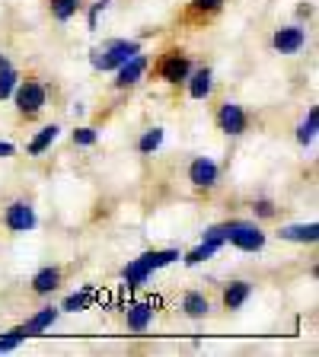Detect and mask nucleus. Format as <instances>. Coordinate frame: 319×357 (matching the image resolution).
Segmentation results:
<instances>
[{"label":"nucleus","mask_w":319,"mask_h":357,"mask_svg":"<svg viewBox=\"0 0 319 357\" xmlns=\"http://www.w3.org/2000/svg\"><path fill=\"white\" fill-rule=\"evenodd\" d=\"M138 52H144V42L141 38H105L103 45L96 48H89V64L93 70L99 74H112V70H119L128 58H134Z\"/></svg>","instance_id":"3"},{"label":"nucleus","mask_w":319,"mask_h":357,"mask_svg":"<svg viewBox=\"0 0 319 357\" xmlns=\"http://www.w3.org/2000/svg\"><path fill=\"white\" fill-rule=\"evenodd\" d=\"M10 156H16V144L0 141V160H10Z\"/></svg>","instance_id":"30"},{"label":"nucleus","mask_w":319,"mask_h":357,"mask_svg":"<svg viewBox=\"0 0 319 357\" xmlns=\"http://www.w3.org/2000/svg\"><path fill=\"white\" fill-rule=\"evenodd\" d=\"M163 141H166V128L154 125V128H147V131H141V137H138L134 150H138V156H154L156 150L163 147Z\"/></svg>","instance_id":"20"},{"label":"nucleus","mask_w":319,"mask_h":357,"mask_svg":"<svg viewBox=\"0 0 319 357\" xmlns=\"http://www.w3.org/2000/svg\"><path fill=\"white\" fill-rule=\"evenodd\" d=\"M214 128L223 134V137H243V134H249V128H253V115H249V109H246L243 102H237V99H221V102L214 105Z\"/></svg>","instance_id":"5"},{"label":"nucleus","mask_w":319,"mask_h":357,"mask_svg":"<svg viewBox=\"0 0 319 357\" xmlns=\"http://www.w3.org/2000/svg\"><path fill=\"white\" fill-rule=\"evenodd\" d=\"M71 144H74V147H80V150L96 147V144H99V131L93 125H77L74 131H71Z\"/></svg>","instance_id":"27"},{"label":"nucleus","mask_w":319,"mask_h":357,"mask_svg":"<svg viewBox=\"0 0 319 357\" xmlns=\"http://www.w3.org/2000/svg\"><path fill=\"white\" fill-rule=\"evenodd\" d=\"M42 3H45V13H48V20L58 22V26L74 22L77 16L87 10V0H42Z\"/></svg>","instance_id":"17"},{"label":"nucleus","mask_w":319,"mask_h":357,"mask_svg":"<svg viewBox=\"0 0 319 357\" xmlns=\"http://www.w3.org/2000/svg\"><path fill=\"white\" fill-rule=\"evenodd\" d=\"M223 230V239H227V245H233V249H239V252H262L268 245V233L259 227V220H239V217H230V220L221 223Z\"/></svg>","instance_id":"4"},{"label":"nucleus","mask_w":319,"mask_h":357,"mask_svg":"<svg viewBox=\"0 0 319 357\" xmlns=\"http://www.w3.org/2000/svg\"><path fill=\"white\" fill-rule=\"evenodd\" d=\"M154 316H156L154 303H147V300H134V303L125 306V312H121V322H125L128 332L144 335L150 326H154Z\"/></svg>","instance_id":"15"},{"label":"nucleus","mask_w":319,"mask_h":357,"mask_svg":"<svg viewBox=\"0 0 319 357\" xmlns=\"http://www.w3.org/2000/svg\"><path fill=\"white\" fill-rule=\"evenodd\" d=\"M147 67H150V54L138 52L134 58H128L119 70H112V74H115L112 89H115V93H131L134 86H141V83L147 80Z\"/></svg>","instance_id":"10"},{"label":"nucleus","mask_w":319,"mask_h":357,"mask_svg":"<svg viewBox=\"0 0 319 357\" xmlns=\"http://www.w3.org/2000/svg\"><path fill=\"white\" fill-rule=\"evenodd\" d=\"M306 42H310V36H306V29L300 26V22H288V26H278L275 32H272V52L275 54H284V58H294V54H300L306 48Z\"/></svg>","instance_id":"11"},{"label":"nucleus","mask_w":319,"mask_h":357,"mask_svg":"<svg viewBox=\"0 0 319 357\" xmlns=\"http://www.w3.org/2000/svg\"><path fill=\"white\" fill-rule=\"evenodd\" d=\"M249 211H253V220H278L281 217V208H278L275 198H253L249 201Z\"/></svg>","instance_id":"25"},{"label":"nucleus","mask_w":319,"mask_h":357,"mask_svg":"<svg viewBox=\"0 0 319 357\" xmlns=\"http://www.w3.org/2000/svg\"><path fill=\"white\" fill-rule=\"evenodd\" d=\"M211 294L205 287H188L182 290V297H179V312L192 322H205L211 316Z\"/></svg>","instance_id":"13"},{"label":"nucleus","mask_w":319,"mask_h":357,"mask_svg":"<svg viewBox=\"0 0 319 357\" xmlns=\"http://www.w3.org/2000/svg\"><path fill=\"white\" fill-rule=\"evenodd\" d=\"M316 131H319V109H316V105H310V109H306V115L300 119V125H297V144H300V147H313Z\"/></svg>","instance_id":"21"},{"label":"nucleus","mask_w":319,"mask_h":357,"mask_svg":"<svg viewBox=\"0 0 319 357\" xmlns=\"http://www.w3.org/2000/svg\"><path fill=\"white\" fill-rule=\"evenodd\" d=\"M186 93L192 102H208L214 93V67L211 64H195L192 74L186 80Z\"/></svg>","instance_id":"14"},{"label":"nucleus","mask_w":319,"mask_h":357,"mask_svg":"<svg viewBox=\"0 0 319 357\" xmlns=\"http://www.w3.org/2000/svg\"><path fill=\"white\" fill-rule=\"evenodd\" d=\"M7 67H13V61H10V54L0 52V70H7Z\"/></svg>","instance_id":"31"},{"label":"nucleus","mask_w":319,"mask_h":357,"mask_svg":"<svg viewBox=\"0 0 319 357\" xmlns=\"http://www.w3.org/2000/svg\"><path fill=\"white\" fill-rule=\"evenodd\" d=\"M13 105H16V121L20 125H36L48 109V80L36 70H26L13 89Z\"/></svg>","instance_id":"1"},{"label":"nucleus","mask_w":319,"mask_h":357,"mask_svg":"<svg viewBox=\"0 0 319 357\" xmlns=\"http://www.w3.org/2000/svg\"><path fill=\"white\" fill-rule=\"evenodd\" d=\"M67 275H71V268L67 265H45V268H38L36 275L29 278V294L36 300H48L52 294H58L61 287L67 284Z\"/></svg>","instance_id":"9"},{"label":"nucleus","mask_w":319,"mask_h":357,"mask_svg":"<svg viewBox=\"0 0 319 357\" xmlns=\"http://www.w3.org/2000/svg\"><path fill=\"white\" fill-rule=\"evenodd\" d=\"M0 227H3L7 233H13V236H22V233L36 230V227H38V214H36L32 198L20 195V198L7 201V204H3V211H0Z\"/></svg>","instance_id":"6"},{"label":"nucleus","mask_w":319,"mask_h":357,"mask_svg":"<svg viewBox=\"0 0 319 357\" xmlns=\"http://www.w3.org/2000/svg\"><path fill=\"white\" fill-rule=\"evenodd\" d=\"M192 67H195V61H192V54H188V48H182V45H166L156 58H150L147 74L154 77L156 83H163V86L179 89V86H186Z\"/></svg>","instance_id":"2"},{"label":"nucleus","mask_w":319,"mask_h":357,"mask_svg":"<svg viewBox=\"0 0 319 357\" xmlns=\"http://www.w3.org/2000/svg\"><path fill=\"white\" fill-rule=\"evenodd\" d=\"M253 281L249 278H230L221 284V310L223 312H239L249 300H253Z\"/></svg>","instance_id":"12"},{"label":"nucleus","mask_w":319,"mask_h":357,"mask_svg":"<svg viewBox=\"0 0 319 357\" xmlns=\"http://www.w3.org/2000/svg\"><path fill=\"white\" fill-rule=\"evenodd\" d=\"M221 252V245H214V243H208V239H201L195 249H188V252H182V261H186L188 268H195V265H201V261H208V259H214V255Z\"/></svg>","instance_id":"26"},{"label":"nucleus","mask_w":319,"mask_h":357,"mask_svg":"<svg viewBox=\"0 0 319 357\" xmlns=\"http://www.w3.org/2000/svg\"><path fill=\"white\" fill-rule=\"evenodd\" d=\"M275 236L281 243H294V245H316L319 243V223L310 220V223H284L278 227Z\"/></svg>","instance_id":"16"},{"label":"nucleus","mask_w":319,"mask_h":357,"mask_svg":"<svg viewBox=\"0 0 319 357\" xmlns=\"http://www.w3.org/2000/svg\"><path fill=\"white\" fill-rule=\"evenodd\" d=\"M93 300H96V290L80 287V290H74V294H67V297L61 300V312H83V310L93 306Z\"/></svg>","instance_id":"24"},{"label":"nucleus","mask_w":319,"mask_h":357,"mask_svg":"<svg viewBox=\"0 0 319 357\" xmlns=\"http://www.w3.org/2000/svg\"><path fill=\"white\" fill-rule=\"evenodd\" d=\"M58 137H61V125H58V121H52V125H42V128H38V131L29 137V144H26V156L38 160V156H42L45 150L52 147Z\"/></svg>","instance_id":"19"},{"label":"nucleus","mask_w":319,"mask_h":357,"mask_svg":"<svg viewBox=\"0 0 319 357\" xmlns=\"http://www.w3.org/2000/svg\"><path fill=\"white\" fill-rule=\"evenodd\" d=\"M109 3H112V0H93V3H89V10H87V29L89 32L99 29V16L109 10Z\"/></svg>","instance_id":"29"},{"label":"nucleus","mask_w":319,"mask_h":357,"mask_svg":"<svg viewBox=\"0 0 319 357\" xmlns=\"http://www.w3.org/2000/svg\"><path fill=\"white\" fill-rule=\"evenodd\" d=\"M22 70H16V67H7V70H0V102H7L10 96H13L16 83H20Z\"/></svg>","instance_id":"28"},{"label":"nucleus","mask_w":319,"mask_h":357,"mask_svg":"<svg viewBox=\"0 0 319 357\" xmlns=\"http://www.w3.org/2000/svg\"><path fill=\"white\" fill-rule=\"evenodd\" d=\"M186 182L192 185V192L208 198V195L217 192V185H221V166H217L211 156H192L186 166Z\"/></svg>","instance_id":"7"},{"label":"nucleus","mask_w":319,"mask_h":357,"mask_svg":"<svg viewBox=\"0 0 319 357\" xmlns=\"http://www.w3.org/2000/svg\"><path fill=\"white\" fill-rule=\"evenodd\" d=\"M138 259H141L150 271H160V268H166V265L182 259V252H179V249H147V252H141Z\"/></svg>","instance_id":"23"},{"label":"nucleus","mask_w":319,"mask_h":357,"mask_svg":"<svg viewBox=\"0 0 319 357\" xmlns=\"http://www.w3.org/2000/svg\"><path fill=\"white\" fill-rule=\"evenodd\" d=\"M58 319H61V306H42V310H36L29 319L22 322L26 338H38V335H45Z\"/></svg>","instance_id":"18"},{"label":"nucleus","mask_w":319,"mask_h":357,"mask_svg":"<svg viewBox=\"0 0 319 357\" xmlns=\"http://www.w3.org/2000/svg\"><path fill=\"white\" fill-rule=\"evenodd\" d=\"M227 10V0H188L186 10L179 13V26L186 29H208L221 20V13Z\"/></svg>","instance_id":"8"},{"label":"nucleus","mask_w":319,"mask_h":357,"mask_svg":"<svg viewBox=\"0 0 319 357\" xmlns=\"http://www.w3.org/2000/svg\"><path fill=\"white\" fill-rule=\"evenodd\" d=\"M119 275H121V281H125V287H144V284L150 281V275H154V271H150V268L144 265L141 259H131L119 271Z\"/></svg>","instance_id":"22"}]
</instances>
